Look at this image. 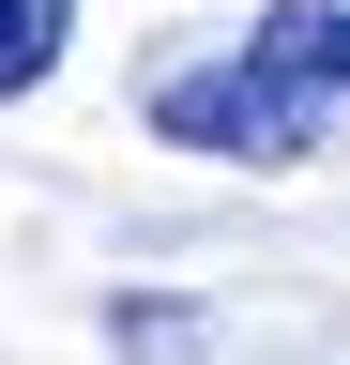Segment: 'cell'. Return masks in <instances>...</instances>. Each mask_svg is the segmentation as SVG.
<instances>
[{
  "instance_id": "1",
  "label": "cell",
  "mask_w": 350,
  "mask_h": 365,
  "mask_svg": "<svg viewBox=\"0 0 350 365\" xmlns=\"http://www.w3.org/2000/svg\"><path fill=\"white\" fill-rule=\"evenodd\" d=\"M335 107H350V0H274L213 61L153 76V137L168 153H213V168H304Z\"/></svg>"
},
{
  "instance_id": "2",
  "label": "cell",
  "mask_w": 350,
  "mask_h": 365,
  "mask_svg": "<svg viewBox=\"0 0 350 365\" xmlns=\"http://www.w3.org/2000/svg\"><path fill=\"white\" fill-rule=\"evenodd\" d=\"M61 46H76V0H0V107H16V91H46Z\"/></svg>"
}]
</instances>
